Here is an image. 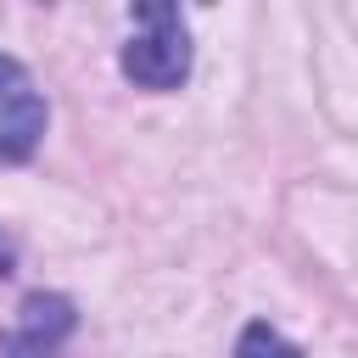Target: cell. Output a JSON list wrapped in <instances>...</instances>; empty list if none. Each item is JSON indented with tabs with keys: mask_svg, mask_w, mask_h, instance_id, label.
<instances>
[{
	"mask_svg": "<svg viewBox=\"0 0 358 358\" xmlns=\"http://www.w3.org/2000/svg\"><path fill=\"white\" fill-rule=\"evenodd\" d=\"M73 336V302L67 296H28L17 330L6 336V358H62V341Z\"/></svg>",
	"mask_w": 358,
	"mask_h": 358,
	"instance_id": "cell-3",
	"label": "cell"
},
{
	"mask_svg": "<svg viewBox=\"0 0 358 358\" xmlns=\"http://www.w3.org/2000/svg\"><path fill=\"white\" fill-rule=\"evenodd\" d=\"M190 73V28L179 6H140L123 45V78L140 90H179Z\"/></svg>",
	"mask_w": 358,
	"mask_h": 358,
	"instance_id": "cell-1",
	"label": "cell"
},
{
	"mask_svg": "<svg viewBox=\"0 0 358 358\" xmlns=\"http://www.w3.org/2000/svg\"><path fill=\"white\" fill-rule=\"evenodd\" d=\"M235 358H302L280 330H268V324H246V336L235 341Z\"/></svg>",
	"mask_w": 358,
	"mask_h": 358,
	"instance_id": "cell-4",
	"label": "cell"
},
{
	"mask_svg": "<svg viewBox=\"0 0 358 358\" xmlns=\"http://www.w3.org/2000/svg\"><path fill=\"white\" fill-rule=\"evenodd\" d=\"M45 140V95L34 90L28 67L0 56V168L28 162Z\"/></svg>",
	"mask_w": 358,
	"mask_h": 358,
	"instance_id": "cell-2",
	"label": "cell"
},
{
	"mask_svg": "<svg viewBox=\"0 0 358 358\" xmlns=\"http://www.w3.org/2000/svg\"><path fill=\"white\" fill-rule=\"evenodd\" d=\"M11 263H17V252H11V241L0 235V274H11Z\"/></svg>",
	"mask_w": 358,
	"mask_h": 358,
	"instance_id": "cell-5",
	"label": "cell"
}]
</instances>
